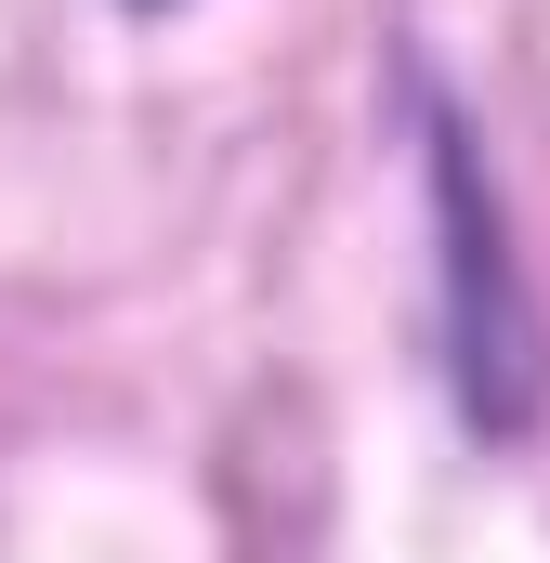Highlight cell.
<instances>
[{"mask_svg":"<svg viewBox=\"0 0 550 563\" xmlns=\"http://www.w3.org/2000/svg\"><path fill=\"white\" fill-rule=\"evenodd\" d=\"M419 132V197H432V341H446V394L485 445H525L550 420V314L538 276L512 250V197H498V157L472 132V106L446 92V66L407 53L394 66Z\"/></svg>","mask_w":550,"mask_h":563,"instance_id":"6da1fadb","label":"cell"},{"mask_svg":"<svg viewBox=\"0 0 550 563\" xmlns=\"http://www.w3.org/2000/svg\"><path fill=\"white\" fill-rule=\"evenodd\" d=\"M119 13H184V0H119Z\"/></svg>","mask_w":550,"mask_h":563,"instance_id":"7a4b0ae2","label":"cell"}]
</instances>
